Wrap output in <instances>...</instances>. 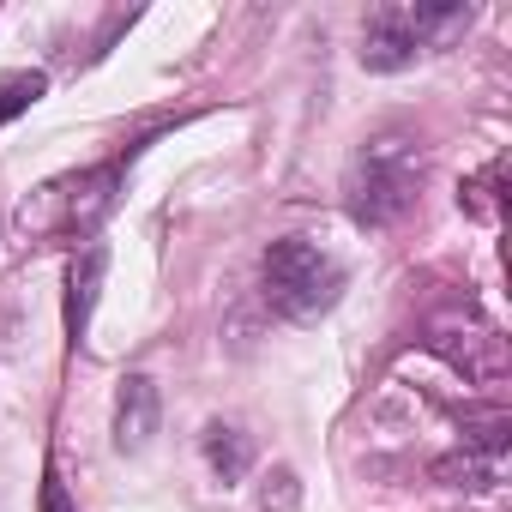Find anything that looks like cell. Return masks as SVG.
Here are the masks:
<instances>
[{"instance_id": "1", "label": "cell", "mask_w": 512, "mask_h": 512, "mask_svg": "<svg viewBox=\"0 0 512 512\" xmlns=\"http://www.w3.org/2000/svg\"><path fill=\"white\" fill-rule=\"evenodd\" d=\"M422 193V145L410 133H374L344 169V211L362 229H392Z\"/></svg>"}, {"instance_id": "2", "label": "cell", "mask_w": 512, "mask_h": 512, "mask_svg": "<svg viewBox=\"0 0 512 512\" xmlns=\"http://www.w3.org/2000/svg\"><path fill=\"white\" fill-rule=\"evenodd\" d=\"M470 31V7H416V0H386L362 19V67L368 73H404L422 55L446 49Z\"/></svg>"}, {"instance_id": "3", "label": "cell", "mask_w": 512, "mask_h": 512, "mask_svg": "<svg viewBox=\"0 0 512 512\" xmlns=\"http://www.w3.org/2000/svg\"><path fill=\"white\" fill-rule=\"evenodd\" d=\"M260 278H266V302L284 314V320H320V314H332L338 308V296H344V266L332 260V253L320 247V241H308V235H284V241H272L266 247V260H260Z\"/></svg>"}, {"instance_id": "4", "label": "cell", "mask_w": 512, "mask_h": 512, "mask_svg": "<svg viewBox=\"0 0 512 512\" xmlns=\"http://www.w3.org/2000/svg\"><path fill=\"white\" fill-rule=\"evenodd\" d=\"M49 193V217H43V229L49 235H91L109 211H115V199H121V163H97V169H85V175H67V181H55V187H43Z\"/></svg>"}, {"instance_id": "5", "label": "cell", "mask_w": 512, "mask_h": 512, "mask_svg": "<svg viewBox=\"0 0 512 512\" xmlns=\"http://www.w3.org/2000/svg\"><path fill=\"white\" fill-rule=\"evenodd\" d=\"M434 350H440L464 380H494V374L506 368V344H500V332L482 326L476 314H464V320H440V326H434Z\"/></svg>"}, {"instance_id": "6", "label": "cell", "mask_w": 512, "mask_h": 512, "mask_svg": "<svg viewBox=\"0 0 512 512\" xmlns=\"http://www.w3.org/2000/svg\"><path fill=\"white\" fill-rule=\"evenodd\" d=\"M157 416H163L157 380L151 374H127L121 392H115V452H145L151 434H157Z\"/></svg>"}, {"instance_id": "7", "label": "cell", "mask_w": 512, "mask_h": 512, "mask_svg": "<svg viewBox=\"0 0 512 512\" xmlns=\"http://www.w3.org/2000/svg\"><path fill=\"white\" fill-rule=\"evenodd\" d=\"M103 278H109V247H85L73 278H67V338L73 344H85V332H91V308H97Z\"/></svg>"}, {"instance_id": "8", "label": "cell", "mask_w": 512, "mask_h": 512, "mask_svg": "<svg viewBox=\"0 0 512 512\" xmlns=\"http://www.w3.org/2000/svg\"><path fill=\"white\" fill-rule=\"evenodd\" d=\"M205 464L217 470V482H223V488H229V482H241V476H247V464H253L247 434H241V428H229V422H211V428H205Z\"/></svg>"}, {"instance_id": "9", "label": "cell", "mask_w": 512, "mask_h": 512, "mask_svg": "<svg viewBox=\"0 0 512 512\" xmlns=\"http://www.w3.org/2000/svg\"><path fill=\"white\" fill-rule=\"evenodd\" d=\"M506 470V452H488V446H464L458 458H440V476L452 488H494Z\"/></svg>"}, {"instance_id": "10", "label": "cell", "mask_w": 512, "mask_h": 512, "mask_svg": "<svg viewBox=\"0 0 512 512\" xmlns=\"http://www.w3.org/2000/svg\"><path fill=\"white\" fill-rule=\"evenodd\" d=\"M43 97H49V73H37V67L0 73V127H7V121H19V115H31Z\"/></svg>"}, {"instance_id": "11", "label": "cell", "mask_w": 512, "mask_h": 512, "mask_svg": "<svg viewBox=\"0 0 512 512\" xmlns=\"http://www.w3.org/2000/svg\"><path fill=\"white\" fill-rule=\"evenodd\" d=\"M260 506H266V512H296V506H302V482H296L290 464H278V470L260 482Z\"/></svg>"}, {"instance_id": "12", "label": "cell", "mask_w": 512, "mask_h": 512, "mask_svg": "<svg viewBox=\"0 0 512 512\" xmlns=\"http://www.w3.org/2000/svg\"><path fill=\"white\" fill-rule=\"evenodd\" d=\"M43 512H73V500H67V482H61V470H55V464L43 470Z\"/></svg>"}]
</instances>
